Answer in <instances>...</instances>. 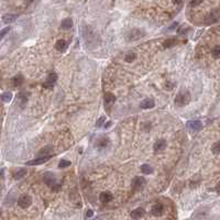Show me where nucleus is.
Here are the masks:
<instances>
[{
	"instance_id": "412c9836",
	"label": "nucleus",
	"mask_w": 220,
	"mask_h": 220,
	"mask_svg": "<svg viewBox=\"0 0 220 220\" xmlns=\"http://www.w3.org/2000/svg\"><path fill=\"white\" fill-rule=\"evenodd\" d=\"M108 144H109L108 138H101V139H99V140L97 141V146H98L99 149H104L106 146H108Z\"/></svg>"
},
{
	"instance_id": "c756f323",
	"label": "nucleus",
	"mask_w": 220,
	"mask_h": 220,
	"mask_svg": "<svg viewBox=\"0 0 220 220\" xmlns=\"http://www.w3.org/2000/svg\"><path fill=\"white\" fill-rule=\"evenodd\" d=\"M211 151L214 154L220 153V141H217L216 143H214V145L211 148Z\"/></svg>"
},
{
	"instance_id": "6e6552de",
	"label": "nucleus",
	"mask_w": 220,
	"mask_h": 220,
	"mask_svg": "<svg viewBox=\"0 0 220 220\" xmlns=\"http://www.w3.org/2000/svg\"><path fill=\"white\" fill-rule=\"evenodd\" d=\"M163 212H164V206L162 204H156L151 209V214L155 217H161L163 215Z\"/></svg>"
},
{
	"instance_id": "cd10ccee",
	"label": "nucleus",
	"mask_w": 220,
	"mask_h": 220,
	"mask_svg": "<svg viewBox=\"0 0 220 220\" xmlns=\"http://www.w3.org/2000/svg\"><path fill=\"white\" fill-rule=\"evenodd\" d=\"M211 55L214 56V58H220V45H217L212 49Z\"/></svg>"
},
{
	"instance_id": "f03ea898",
	"label": "nucleus",
	"mask_w": 220,
	"mask_h": 220,
	"mask_svg": "<svg viewBox=\"0 0 220 220\" xmlns=\"http://www.w3.org/2000/svg\"><path fill=\"white\" fill-rule=\"evenodd\" d=\"M144 35V32L141 31L140 29H132L130 30L127 35H125V40L129 42H133V41H137L139 39H141L142 37Z\"/></svg>"
},
{
	"instance_id": "b1692460",
	"label": "nucleus",
	"mask_w": 220,
	"mask_h": 220,
	"mask_svg": "<svg viewBox=\"0 0 220 220\" xmlns=\"http://www.w3.org/2000/svg\"><path fill=\"white\" fill-rule=\"evenodd\" d=\"M25 174H27V170L25 168H21V170H19L18 172H16L14 173V175H13V178L14 179H21L22 177H24Z\"/></svg>"
},
{
	"instance_id": "f257e3e1",
	"label": "nucleus",
	"mask_w": 220,
	"mask_h": 220,
	"mask_svg": "<svg viewBox=\"0 0 220 220\" xmlns=\"http://www.w3.org/2000/svg\"><path fill=\"white\" fill-rule=\"evenodd\" d=\"M189 101H191V94L188 92H179V94H177L176 98H175V104L178 107L186 106V105L189 104Z\"/></svg>"
},
{
	"instance_id": "4468645a",
	"label": "nucleus",
	"mask_w": 220,
	"mask_h": 220,
	"mask_svg": "<svg viewBox=\"0 0 220 220\" xmlns=\"http://www.w3.org/2000/svg\"><path fill=\"white\" fill-rule=\"evenodd\" d=\"M154 100L151 99V98H146V99H144L143 101H142L141 104H140V107H141L142 109H151L154 107Z\"/></svg>"
},
{
	"instance_id": "a878e982",
	"label": "nucleus",
	"mask_w": 220,
	"mask_h": 220,
	"mask_svg": "<svg viewBox=\"0 0 220 220\" xmlns=\"http://www.w3.org/2000/svg\"><path fill=\"white\" fill-rule=\"evenodd\" d=\"M137 58V55H135V53L134 52H130V53H128V54L125 56V61L128 63H132L134 59Z\"/></svg>"
},
{
	"instance_id": "f8f14e48",
	"label": "nucleus",
	"mask_w": 220,
	"mask_h": 220,
	"mask_svg": "<svg viewBox=\"0 0 220 220\" xmlns=\"http://www.w3.org/2000/svg\"><path fill=\"white\" fill-rule=\"evenodd\" d=\"M17 18H18L17 14L7 13V14H4V17H2V22L6 23V24H10V23H12V22H14V21L17 20Z\"/></svg>"
},
{
	"instance_id": "393cba45",
	"label": "nucleus",
	"mask_w": 220,
	"mask_h": 220,
	"mask_svg": "<svg viewBox=\"0 0 220 220\" xmlns=\"http://www.w3.org/2000/svg\"><path fill=\"white\" fill-rule=\"evenodd\" d=\"M11 99H12V94L10 92H6L1 95V100H2L4 102H10Z\"/></svg>"
},
{
	"instance_id": "c9c22d12",
	"label": "nucleus",
	"mask_w": 220,
	"mask_h": 220,
	"mask_svg": "<svg viewBox=\"0 0 220 220\" xmlns=\"http://www.w3.org/2000/svg\"><path fill=\"white\" fill-rule=\"evenodd\" d=\"M53 85H54V84H51V83H47V82H46V83L43 84V87L44 88H52L53 87Z\"/></svg>"
},
{
	"instance_id": "7ed1b4c3",
	"label": "nucleus",
	"mask_w": 220,
	"mask_h": 220,
	"mask_svg": "<svg viewBox=\"0 0 220 220\" xmlns=\"http://www.w3.org/2000/svg\"><path fill=\"white\" fill-rule=\"evenodd\" d=\"M145 184H146V181L143 176H137V177H134V178L132 179L131 186H132V188L134 191H139V189L143 188Z\"/></svg>"
},
{
	"instance_id": "4be33fe9",
	"label": "nucleus",
	"mask_w": 220,
	"mask_h": 220,
	"mask_svg": "<svg viewBox=\"0 0 220 220\" xmlns=\"http://www.w3.org/2000/svg\"><path fill=\"white\" fill-rule=\"evenodd\" d=\"M11 80H12V85L14 87H19V86H21L22 83H23V77H22L21 75H18V76H14Z\"/></svg>"
},
{
	"instance_id": "20e7f679",
	"label": "nucleus",
	"mask_w": 220,
	"mask_h": 220,
	"mask_svg": "<svg viewBox=\"0 0 220 220\" xmlns=\"http://www.w3.org/2000/svg\"><path fill=\"white\" fill-rule=\"evenodd\" d=\"M53 155H54V154H53ZM53 155H49V156H37V158L31 160V161H28V162L25 163V165H27V166L41 165V164H43V163L47 162V161H49V160H50Z\"/></svg>"
},
{
	"instance_id": "5701e85b",
	"label": "nucleus",
	"mask_w": 220,
	"mask_h": 220,
	"mask_svg": "<svg viewBox=\"0 0 220 220\" xmlns=\"http://www.w3.org/2000/svg\"><path fill=\"white\" fill-rule=\"evenodd\" d=\"M17 97H18V101L20 102L21 108H24L27 102H28V97L25 95H23V94H19Z\"/></svg>"
},
{
	"instance_id": "ddd939ff",
	"label": "nucleus",
	"mask_w": 220,
	"mask_h": 220,
	"mask_svg": "<svg viewBox=\"0 0 220 220\" xmlns=\"http://www.w3.org/2000/svg\"><path fill=\"white\" fill-rule=\"evenodd\" d=\"M144 209L143 208H137V209H134L132 212H131V218L132 219H140V218H142V217L144 216Z\"/></svg>"
},
{
	"instance_id": "4c0bfd02",
	"label": "nucleus",
	"mask_w": 220,
	"mask_h": 220,
	"mask_svg": "<svg viewBox=\"0 0 220 220\" xmlns=\"http://www.w3.org/2000/svg\"><path fill=\"white\" fill-rule=\"evenodd\" d=\"M173 2H174L175 4H181L183 2V0H173Z\"/></svg>"
},
{
	"instance_id": "72a5a7b5",
	"label": "nucleus",
	"mask_w": 220,
	"mask_h": 220,
	"mask_svg": "<svg viewBox=\"0 0 220 220\" xmlns=\"http://www.w3.org/2000/svg\"><path fill=\"white\" fill-rule=\"evenodd\" d=\"M92 216H94V211H92V209H88L87 212H86V217H87V218H90V217H92Z\"/></svg>"
},
{
	"instance_id": "bb28decb",
	"label": "nucleus",
	"mask_w": 220,
	"mask_h": 220,
	"mask_svg": "<svg viewBox=\"0 0 220 220\" xmlns=\"http://www.w3.org/2000/svg\"><path fill=\"white\" fill-rule=\"evenodd\" d=\"M56 80H57V74H56V73H51V74L47 76V79H46V82L51 84H55Z\"/></svg>"
},
{
	"instance_id": "a211bd4d",
	"label": "nucleus",
	"mask_w": 220,
	"mask_h": 220,
	"mask_svg": "<svg viewBox=\"0 0 220 220\" xmlns=\"http://www.w3.org/2000/svg\"><path fill=\"white\" fill-rule=\"evenodd\" d=\"M72 27H73V20H72L71 18L64 19V20L62 21V23H61V28H62L63 30H70Z\"/></svg>"
},
{
	"instance_id": "aec40b11",
	"label": "nucleus",
	"mask_w": 220,
	"mask_h": 220,
	"mask_svg": "<svg viewBox=\"0 0 220 220\" xmlns=\"http://www.w3.org/2000/svg\"><path fill=\"white\" fill-rule=\"evenodd\" d=\"M141 172L144 175H150L153 173V167L151 165H149V164H143L141 166Z\"/></svg>"
},
{
	"instance_id": "9d476101",
	"label": "nucleus",
	"mask_w": 220,
	"mask_h": 220,
	"mask_svg": "<svg viewBox=\"0 0 220 220\" xmlns=\"http://www.w3.org/2000/svg\"><path fill=\"white\" fill-rule=\"evenodd\" d=\"M104 100H105V105H106L107 107H109V106H112V105L115 104L116 97H115V95L111 94V92H106L104 96Z\"/></svg>"
},
{
	"instance_id": "39448f33",
	"label": "nucleus",
	"mask_w": 220,
	"mask_h": 220,
	"mask_svg": "<svg viewBox=\"0 0 220 220\" xmlns=\"http://www.w3.org/2000/svg\"><path fill=\"white\" fill-rule=\"evenodd\" d=\"M18 205L20 206L21 208L23 209H27L29 208L31 205H32V197L29 195H22L19 197L18 199Z\"/></svg>"
},
{
	"instance_id": "58836bf2",
	"label": "nucleus",
	"mask_w": 220,
	"mask_h": 220,
	"mask_svg": "<svg viewBox=\"0 0 220 220\" xmlns=\"http://www.w3.org/2000/svg\"><path fill=\"white\" fill-rule=\"evenodd\" d=\"M111 123H112L111 121H109V122H107V125H105V128H109V127H110V125H111Z\"/></svg>"
},
{
	"instance_id": "0eeeda50",
	"label": "nucleus",
	"mask_w": 220,
	"mask_h": 220,
	"mask_svg": "<svg viewBox=\"0 0 220 220\" xmlns=\"http://www.w3.org/2000/svg\"><path fill=\"white\" fill-rule=\"evenodd\" d=\"M187 127H188V129L191 130V131L197 132V131H199L200 129H201L203 125H201V122H200L199 120H191L187 122Z\"/></svg>"
},
{
	"instance_id": "e433bc0d",
	"label": "nucleus",
	"mask_w": 220,
	"mask_h": 220,
	"mask_svg": "<svg viewBox=\"0 0 220 220\" xmlns=\"http://www.w3.org/2000/svg\"><path fill=\"white\" fill-rule=\"evenodd\" d=\"M177 25H178V23H177V22H174V23H173V24H172V25L170 27V28H168V30H174V29H176V27H177Z\"/></svg>"
},
{
	"instance_id": "2f4dec72",
	"label": "nucleus",
	"mask_w": 220,
	"mask_h": 220,
	"mask_svg": "<svg viewBox=\"0 0 220 220\" xmlns=\"http://www.w3.org/2000/svg\"><path fill=\"white\" fill-rule=\"evenodd\" d=\"M9 31H10V27H6L4 29L1 30V31H0V40H2V37H4L6 34L8 33Z\"/></svg>"
},
{
	"instance_id": "ea45409f",
	"label": "nucleus",
	"mask_w": 220,
	"mask_h": 220,
	"mask_svg": "<svg viewBox=\"0 0 220 220\" xmlns=\"http://www.w3.org/2000/svg\"><path fill=\"white\" fill-rule=\"evenodd\" d=\"M217 188H218V189H220V182L218 183V186H217Z\"/></svg>"
},
{
	"instance_id": "6ab92c4d",
	"label": "nucleus",
	"mask_w": 220,
	"mask_h": 220,
	"mask_svg": "<svg viewBox=\"0 0 220 220\" xmlns=\"http://www.w3.org/2000/svg\"><path fill=\"white\" fill-rule=\"evenodd\" d=\"M178 43V41L176 39H167L165 41L163 42V46L165 49H168V47H172V46H175L176 44Z\"/></svg>"
},
{
	"instance_id": "473e14b6",
	"label": "nucleus",
	"mask_w": 220,
	"mask_h": 220,
	"mask_svg": "<svg viewBox=\"0 0 220 220\" xmlns=\"http://www.w3.org/2000/svg\"><path fill=\"white\" fill-rule=\"evenodd\" d=\"M203 2V0H191V2H189V7H196V6H198V4H200Z\"/></svg>"
},
{
	"instance_id": "dca6fc26",
	"label": "nucleus",
	"mask_w": 220,
	"mask_h": 220,
	"mask_svg": "<svg viewBox=\"0 0 220 220\" xmlns=\"http://www.w3.org/2000/svg\"><path fill=\"white\" fill-rule=\"evenodd\" d=\"M165 146H166V141L161 139V140H158V141L154 143L153 149L155 150V151L160 152V151H163V150L165 149Z\"/></svg>"
},
{
	"instance_id": "f704fd0d",
	"label": "nucleus",
	"mask_w": 220,
	"mask_h": 220,
	"mask_svg": "<svg viewBox=\"0 0 220 220\" xmlns=\"http://www.w3.org/2000/svg\"><path fill=\"white\" fill-rule=\"evenodd\" d=\"M173 87H174V84L168 83V82L166 83V89H167V90H171V89H172Z\"/></svg>"
},
{
	"instance_id": "c85d7f7f",
	"label": "nucleus",
	"mask_w": 220,
	"mask_h": 220,
	"mask_svg": "<svg viewBox=\"0 0 220 220\" xmlns=\"http://www.w3.org/2000/svg\"><path fill=\"white\" fill-rule=\"evenodd\" d=\"M71 164H72V162L68 161V160H61L59 163H58V167H59V168H65V167L71 166Z\"/></svg>"
},
{
	"instance_id": "423d86ee",
	"label": "nucleus",
	"mask_w": 220,
	"mask_h": 220,
	"mask_svg": "<svg viewBox=\"0 0 220 220\" xmlns=\"http://www.w3.org/2000/svg\"><path fill=\"white\" fill-rule=\"evenodd\" d=\"M43 182L49 187H52L53 185L56 184V177H55V175L53 173L47 172V173H45V174L43 175Z\"/></svg>"
},
{
	"instance_id": "7c9ffc66",
	"label": "nucleus",
	"mask_w": 220,
	"mask_h": 220,
	"mask_svg": "<svg viewBox=\"0 0 220 220\" xmlns=\"http://www.w3.org/2000/svg\"><path fill=\"white\" fill-rule=\"evenodd\" d=\"M105 121H106V117H100L99 119L97 120V122H96V127H98V128L102 127L105 123Z\"/></svg>"
},
{
	"instance_id": "f3484780",
	"label": "nucleus",
	"mask_w": 220,
	"mask_h": 220,
	"mask_svg": "<svg viewBox=\"0 0 220 220\" xmlns=\"http://www.w3.org/2000/svg\"><path fill=\"white\" fill-rule=\"evenodd\" d=\"M218 19H219L218 13L212 12V13H210V14L207 17V19L205 20V23H206V24H211V23H215V22H217V21H218Z\"/></svg>"
},
{
	"instance_id": "9b49d317",
	"label": "nucleus",
	"mask_w": 220,
	"mask_h": 220,
	"mask_svg": "<svg viewBox=\"0 0 220 220\" xmlns=\"http://www.w3.org/2000/svg\"><path fill=\"white\" fill-rule=\"evenodd\" d=\"M99 198L101 203L107 204V203H109V201H111L112 198H113V196H112V194L110 191H102V193L100 194Z\"/></svg>"
},
{
	"instance_id": "1a4fd4ad",
	"label": "nucleus",
	"mask_w": 220,
	"mask_h": 220,
	"mask_svg": "<svg viewBox=\"0 0 220 220\" xmlns=\"http://www.w3.org/2000/svg\"><path fill=\"white\" fill-rule=\"evenodd\" d=\"M49 155H53V146L51 145L44 146L37 154V156H49Z\"/></svg>"
},
{
	"instance_id": "2eb2a0df",
	"label": "nucleus",
	"mask_w": 220,
	"mask_h": 220,
	"mask_svg": "<svg viewBox=\"0 0 220 220\" xmlns=\"http://www.w3.org/2000/svg\"><path fill=\"white\" fill-rule=\"evenodd\" d=\"M55 49L58 51V52H64V51L67 49V42L65 40H58L56 43H55Z\"/></svg>"
}]
</instances>
